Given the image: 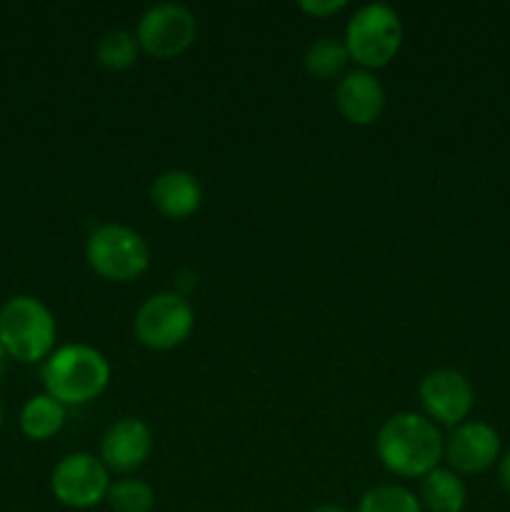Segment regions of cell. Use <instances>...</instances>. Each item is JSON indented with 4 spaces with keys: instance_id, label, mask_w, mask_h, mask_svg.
Here are the masks:
<instances>
[{
    "instance_id": "cell-1",
    "label": "cell",
    "mask_w": 510,
    "mask_h": 512,
    "mask_svg": "<svg viewBox=\"0 0 510 512\" xmlns=\"http://www.w3.org/2000/svg\"><path fill=\"white\" fill-rule=\"evenodd\" d=\"M445 438L440 428L418 413H395L383 420L375 438V453L388 473L400 478H425L440 468Z\"/></svg>"
},
{
    "instance_id": "cell-2",
    "label": "cell",
    "mask_w": 510,
    "mask_h": 512,
    "mask_svg": "<svg viewBox=\"0 0 510 512\" xmlns=\"http://www.w3.org/2000/svg\"><path fill=\"white\" fill-rule=\"evenodd\" d=\"M43 388L50 398L68 405H85L100 398L110 383V363L100 350L85 343L55 348L40 370Z\"/></svg>"
},
{
    "instance_id": "cell-3",
    "label": "cell",
    "mask_w": 510,
    "mask_h": 512,
    "mask_svg": "<svg viewBox=\"0 0 510 512\" xmlns=\"http://www.w3.org/2000/svg\"><path fill=\"white\" fill-rule=\"evenodd\" d=\"M58 325L43 300L15 295L0 308V345L18 363H45L55 350Z\"/></svg>"
},
{
    "instance_id": "cell-4",
    "label": "cell",
    "mask_w": 510,
    "mask_h": 512,
    "mask_svg": "<svg viewBox=\"0 0 510 512\" xmlns=\"http://www.w3.org/2000/svg\"><path fill=\"white\" fill-rule=\"evenodd\" d=\"M350 60L363 70H380L398 55L403 45V20L385 3L360 5L348 20L343 38Z\"/></svg>"
},
{
    "instance_id": "cell-5",
    "label": "cell",
    "mask_w": 510,
    "mask_h": 512,
    "mask_svg": "<svg viewBox=\"0 0 510 512\" xmlns=\"http://www.w3.org/2000/svg\"><path fill=\"white\" fill-rule=\"evenodd\" d=\"M85 260L100 278L130 283L148 270L150 248L138 230L123 223H103L88 235Z\"/></svg>"
},
{
    "instance_id": "cell-6",
    "label": "cell",
    "mask_w": 510,
    "mask_h": 512,
    "mask_svg": "<svg viewBox=\"0 0 510 512\" xmlns=\"http://www.w3.org/2000/svg\"><path fill=\"white\" fill-rule=\"evenodd\" d=\"M195 328L193 305L180 293H155L138 308L133 333L143 348L168 353L183 345Z\"/></svg>"
},
{
    "instance_id": "cell-7",
    "label": "cell",
    "mask_w": 510,
    "mask_h": 512,
    "mask_svg": "<svg viewBox=\"0 0 510 512\" xmlns=\"http://www.w3.org/2000/svg\"><path fill=\"white\" fill-rule=\"evenodd\" d=\"M198 35V20L185 5L158 3L140 15L135 40L140 50L158 60H170L190 50Z\"/></svg>"
},
{
    "instance_id": "cell-8",
    "label": "cell",
    "mask_w": 510,
    "mask_h": 512,
    "mask_svg": "<svg viewBox=\"0 0 510 512\" xmlns=\"http://www.w3.org/2000/svg\"><path fill=\"white\" fill-rule=\"evenodd\" d=\"M55 500L70 510H90L105 503L110 490V470L90 453H70L58 460L50 475Z\"/></svg>"
},
{
    "instance_id": "cell-9",
    "label": "cell",
    "mask_w": 510,
    "mask_h": 512,
    "mask_svg": "<svg viewBox=\"0 0 510 512\" xmlns=\"http://www.w3.org/2000/svg\"><path fill=\"white\" fill-rule=\"evenodd\" d=\"M420 405L425 410V418L435 425L445 428H458L470 418L475 405V390L470 380L460 370L438 368L430 370L420 380Z\"/></svg>"
},
{
    "instance_id": "cell-10",
    "label": "cell",
    "mask_w": 510,
    "mask_h": 512,
    "mask_svg": "<svg viewBox=\"0 0 510 512\" xmlns=\"http://www.w3.org/2000/svg\"><path fill=\"white\" fill-rule=\"evenodd\" d=\"M443 458L458 475H478L500 463V435L483 420H465L445 438Z\"/></svg>"
},
{
    "instance_id": "cell-11",
    "label": "cell",
    "mask_w": 510,
    "mask_h": 512,
    "mask_svg": "<svg viewBox=\"0 0 510 512\" xmlns=\"http://www.w3.org/2000/svg\"><path fill=\"white\" fill-rule=\"evenodd\" d=\"M153 453V430L140 418H120L100 440V460L110 473L128 475Z\"/></svg>"
},
{
    "instance_id": "cell-12",
    "label": "cell",
    "mask_w": 510,
    "mask_h": 512,
    "mask_svg": "<svg viewBox=\"0 0 510 512\" xmlns=\"http://www.w3.org/2000/svg\"><path fill=\"white\" fill-rule=\"evenodd\" d=\"M335 105L350 125L365 128L383 115L385 88L370 70H348L335 85Z\"/></svg>"
},
{
    "instance_id": "cell-13",
    "label": "cell",
    "mask_w": 510,
    "mask_h": 512,
    "mask_svg": "<svg viewBox=\"0 0 510 512\" xmlns=\"http://www.w3.org/2000/svg\"><path fill=\"white\" fill-rule=\"evenodd\" d=\"M150 200L163 218L185 220L198 213L203 203V188L188 170H165L150 185Z\"/></svg>"
},
{
    "instance_id": "cell-14",
    "label": "cell",
    "mask_w": 510,
    "mask_h": 512,
    "mask_svg": "<svg viewBox=\"0 0 510 512\" xmlns=\"http://www.w3.org/2000/svg\"><path fill=\"white\" fill-rule=\"evenodd\" d=\"M418 500L428 512H463L468 503V488L455 470L435 468L420 478Z\"/></svg>"
},
{
    "instance_id": "cell-15",
    "label": "cell",
    "mask_w": 510,
    "mask_h": 512,
    "mask_svg": "<svg viewBox=\"0 0 510 512\" xmlns=\"http://www.w3.org/2000/svg\"><path fill=\"white\" fill-rule=\"evenodd\" d=\"M65 425V405L50 398L48 393L33 395L20 410V430L25 438L43 443L55 438Z\"/></svg>"
},
{
    "instance_id": "cell-16",
    "label": "cell",
    "mask_w": 510,
    "mask_h": 512,
    "mask_svg": "<svg viewBox=\"0 0 510 512\" xmlns=\"http://www.w3.org/2000/svg\"><path fill=\"white\" fill-rule=\"evenodd\" d=\"M348 63L350 53L345 43L338 38H330V35L310 43L303 58L305 73L315 80H340L348 73Z\"/></svg>"
},
{
    "instance_id": "cell-17",
    "label": "cell",
    "mask_w": 510,
    "mask_h": 512,
    "mask_svg": "<svg viewBox=\"0 0 510 512\" xmlns=\"http://www.w3.org/2000/svg\"><path fill=\"white\" fill-rule=\"evenodd\" d=\"M138 53V40L128 30H108L98 40V45H95V60H98V65L105 70H113V73L133 68L135 60H138Z\"/></svg>"
},
{
    "instance_id": "cell-18",
    "label": "cell",
    "mask_w": 510,
    "mask_h": 512,
    "mask_svg": "<svg viewBox=\"0 0 510 512\" xmlns=\"http://www.w3.org/2000/svg\"><path fill=\"white\" fill-rule=\"evenodd\" d=\"M105 503L113 512H153L155 490L138 478L115 480L110 483Z\"/></svg>"
},
{
    "instance_id": "cell-19",
    "label": "cell",
    "mask_w": 510,
    "mask_h": 512,
    "mask_svg": "<svg viewBox=\"0 0 510 512\" xmlns=\"http://www.w3.org/2000/svg\"><path fill=\"white\" fill-rule=\"evenodd\" d=\"M358 512H423V505L403 485H375L360 498Z\"/></svg>"
},
{
    "instance_id": "cell-20",
    "label": "cell",
    "mask_w": 510,
    "mask_h": 512,
    "mask_svg": "<svg viewBox=\"0 0 510 512\" xmlns=\"http://www.w3.org/2000/svg\"><path fill=\"white\" fill-rule=\"evenodd\" d=\"M345 5H348L345 0H303V3H300V10L313 15V18H330V15L340 13Z\"/></svg>"
},
{
    "instance_id": "cell-21",
    "label": "cell",
    "mask_w": 510,
    "mask_h": 512,
    "mask_svg": "<svg viewBox=\"0 0 510 512\" xmlns=\"http://www.w3.org/2000/svg\"><path fill=\"white\" fill-rule=\"evenodd\" d=\"M498 478H500V485H503L505 493L510 495V450H508V453H505V455H500Z\"/></svg>"
},
{
    "instance_id": "cell-22",
    "label": "cell",
    "mask_w": 510,
    "mask_h": 512,
    "mask_svg": "<svg viewBox=\"0 0 510 512\" xmlns=\"http://www.w3.org/2000/svg\"><path fill=\"white\" fill-rule=\"evenodd\" d=\"M310 512H348L345 508H340V505H333V503H325V505H318V508H313Z\"/></svg>"
},
{
    "instance_id": "cell-23",
    "label": "cell",
    "mask_w": 510,
    "mask_h": 512,
    "mask_svg": "<svg viewBox=\"0 0 510 512\" xmlns=\"http://www.w3.org/2000/svg\"><path fill=\"white\" fill-rule=\"evenodd\" d=\"M5 363H8V353H5V348L0 345V375L5 373Z\"/></svg>"
},
{
    "instance_id": "cell-24",
    "label": "cell",
    "mask_w": 510,
    "mask_h": 512,
    "mask_svg": "<svg viewBox=\"0 0 510 512\" xmlns=\"http://www.w3.org/2000/svg\"><path fill=\"white\" fill-rule=\"evenodd\" d=\"M0 425H3V405H0Z\"/></svg>"
}]
</instances>
